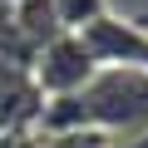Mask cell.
Returning a JSON list of instances; mask_svg holds the SVG:
<instances>
[{
  "mask_svg": "<svg viewBox=\"0 0 148 148\" xmlns=\"http://www.w3.org/2000/svg\"><path fill=\"white\" fill-rule=\"evenodd\" d=\"M99 74V64H94V54H89V45L79 40V35H59V40H49L45 49H40V59H35V84L49 94V99H69V94H84V84Z\"/></svg>",
  "mask_w": 148,
  "mask_h": 148,
  "instance_id": "obj_1",
  "label": "cell"
},
{
  "mask_svg": "<svg viewBox=\"0 0 148 148\" xmlns=\"http://www.w3.org/2000/svg\"><path fill=\"white\" fill-rule=\"evenodd\" d=\"M79 40L89 45L99 69H138V74H148V25L123 20V15H104Z\"/></svg>",
  "mask_w": 148,
  "mask_h": 148,
  "instance_id": "obj_2",
  "label": "cell"
},
{
  "mask_svg": "<svg viewBox=\"0 0 148 148\" xmlns=\"http://www.w3.org/2000/svg\"><path fill=\"white\" fill-rule=\"evenodd\" d=\"M10 20H15V30H20L35 49H45L49 40L64 35V30H59V15H54L49 0H20V5H10Z\"/></svg>",
  "mask_w": 148,
  "mask_h": 148,
  "instance_id": "obj_3",
  "label": "cell"
},
{
  "mask_svg": "<svg viewBox=\"0 0 148 148\" xmlns=\"http://www.w3.org/2000/svg\"><path fill=\"white\" fill-rule=\"evenodd\" d=\"M54 15H59V30L64 35H84L94 20L109 15V0H49Z\"/></svg>",
  "mask_w": 148,
  "mask_h": 148,
  "instance_id": "obj_4",
  "label": "cell"
}]
</instances>
